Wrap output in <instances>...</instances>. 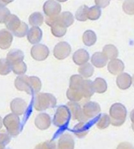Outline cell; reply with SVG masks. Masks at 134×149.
Segmentation results:
<instances>
[{
	"mask_svg": "<svg viewBox=\"0 0 134 149\" xmlns=\"http://www.w3.org/2000/svg\"><path fill=\"white\" fill-rule=\"evenodd\" d=\"M34 107L38 111H44L50 108H54L57 105V99L49 93H38L33 99Z\"/></svg>",
	"mask_w": 134,
	"mask_h": 149,
	"instance_id": "6da1fadb",
	"label": "cell"
},
{
	"mask_svg": "<svg viewBox=\"0 0 134 149\" xmlns=\"http://www.w3.org/2000/svg\"><path fill=\"white\" fill-rule=\"evenodd\" d=\"M127 111L125 106L122 103H116L110 107V123L114 126H120L125 121Z\"/></svg>",
	"mask_w": 134,
	"mask_h": 149,
	"instance_id": "7a4b0ae2",
	"label": "cell"
},
{
	"mask_svg": "<svg viewBox=\"0 0 134 149\" xmlns=\"http://www.w3.org/2000/svg\"><path fill=\"white\" fill-rule=\"evenodd\" d=\"M3 123L6 127L8 133L12 137H16L20 133L22 125L20 118L17 114L14 113L8 114L3 119Z\"/></svg>",
	"mask_w": 134,
	"mask_h": 149,
	"instance_id": "3957f363",
	"label": "cell"
},
{
	"mask_svg": "<svg viewBox=\"0 0 134 149\" xmlns=\"http://www.w3.org/2000/svg\"><path fill=\"white\" fill-rule=\"evenodd\" d=\"M71 114L68 106L61 105L57 108L54 115L53 123L58 128H65L68 126Z\"/></svg>",
	"mask_w": 134,
	"mask_h": 149,
	"instance_id": "277c9868",
	"label": "cell"
},
{
	"mask_svg": "<svg viewBox=\"0 0 134 149\" xmlns=\"http://www.w3.org/2000/svg\"><path fill=\"white\" fill-rule=\"evenodd\" d=\"M82 111L83 121H89L97 117L101 112V108L97 103L88 101L84 105Z\"/></svg>",
	"mask_w": 134,
	"mask_h": 149,
	"instance_id": "5b68a950",
	"label": "cell"
},
{
	"mask_svg": "<svg viewBox=\"0 0 134 149\" xmlns=\"http://www.w3.org/2000/svg\"><path fill=\"white\" fill-rule=\"evenodd\" d=\"M50 54L48 47L45 45L38 44L34 45L31 49V55L37 61H43L46 60Z\"/></svg>",
	"mask_w": 134,
	"mask_h": 149,
	"instance_id": "8992f818",
	"label": "cell"
},
{
	"mask_svg": "<svg viewBox=\"0 0 134 149\" xmlns=\"http://www.w3.org/2000/svg\"><path fill=\"white\" fill-rule=\"evenodd\" d=\"M72 49L66 42H60L54 49V56L58 60H63L70 56Z\"/></svg>",
	"mask_w": 134,
	"mask_h": 149,
	"instance_id": "52a82bcc",
	"label": "cell"
},
{
	"mask_svg": "<svg viewBox=\"0 0 134 149\" xmlns=\"http://www.w3.org/2000/svg\"><path fill=\"white\" fill-rule=\"evenodd\" d=\"M43 11L47 17H54L60 14L61 6L54 0H48L43 5Z\"/></svg>",
	"mask_w": 134,
	"mask_h": 149,
	"instance_id": "ba28073f",
	"label": "cell"
},
{
	"mask_svg": "<svg viewBox=\"0 0 134 149\" xmlns=\"http://www.w3.org/2000/svg\"><path fill=\"white\" fill-rule=\"evenodd\" d=\"M27 108V103L26 101L20 98H16L10 103V109L13 113L17 115H22L26 112Z\"/></svg>",
	"mask_w": 134,
	"mask_h": 149,
	"instance_id": "9c48e42d",
	"label": "cell"
},
{
	"mask_svg": "<svg viewBox=\"0 0 134 149\" xmlns=\"http://www.w3.org/2000/svg\"><path fill=\"white\" fill-rule=\"evenodd\" d=\"M15 86L19 91H24L28 94H31L29 76L22 75L16 78L15 81Z\"/></svg>",
	"mask_w": 134,
	"mask_h": 149,
	"instance_id": "30bf717a",
	"label": "cell"
},
{
	"mask_svg": "<svg viewBox=\"0 0 134 149\" xmlns=\"http://www.w3.org/2000/svg\"><path fill=\"white\" fill-rule=\"evenodd\" d=\"M13 37L12 33L6 29H1L0 31V49H7L11 45Z\"/></svg>",
	"mask_w": 134,
	"mask_h": 149,
	"instance_id": "8fae6325",
	"label": "cell"
},
{
	"mask_svg": "<svg viewBox=\"0 0 134 149\" xmlns=\"http://www.w3.org/2000/svg\"><path fill=\"white\" fill-rule=\"evenodd\" d=\"M52 123V120L50 115L46 113H40L35 119V125L40 130H46L50 128Z\"/></svg>",
	"mask_w": 134,
	"mask_h": 149,
	"instance_id": "7c38bea8",
	"label": "cell"
},
{
	"mask_svg": "<svg viewBox=\"0 0 134 149\" xmlns=\"http://www.w3.org/2000/svg\"><path fill=\"white\" fill-rule=\"evenodd\" d=\"M67 106L70 110L72 119L83 121V111L79 103L74 102V101H70L68 103Z\"/></svg>",
	"mask_w": 134,
	"mask_h": 149,
	"instance_id": "4fadbf2b",
	"label": "cell"
},
{
	"mask_svg": "<svg viewBox=\"0 0 134 149\" xmlns=\"http://www.w3.org/2000/svg\"><path fill=\"white\" fill-rule=\"evenodd\" d=\"M43 37L42 30L38 26H33L27 33V39L31 44L36 45L41 41Z\"/></svg>",
	"mask_w": 134,
	"mask_h": 149,
	"instance_id": "5bb4252c",
	"label": "cell"
},
{
	"mask_svg": "<svg viewBox=\"0 0 134 149\" xmlns=\"http://www.w3.org/2000/svg\"><path fill=\"white\" fill-rule=\"evenodd\" d=\"M58 149H75V141L70 134H64L59 138Z\"/></svg>",
	"mask_w": 134,
	"mask_h": 149,
	"instance_id": "9a60e30c",
	"label": "cell"
},
{
	"mask_svg": "<svg viewBox=\"0 0 134 149\" xmlns=\"http://www.w3.org/2000/svg\"><path fill=\"white\" fill-rule=\"evenodd\" d=\"M90 126H91V124L89 123V121H81L74 127L72 131L75 134L77 137L83 138L88 134Z\"/></svg>",
	"mask_w": 134,
	"mask_h": 149,
	"instance_id": "2e32d148",
	"label": "cell"
},
{
	"mask_svg": "<svg viewBox=\"0 0 134 149\" xmlns=\"http://www.w3.org/2000/svg\"><path fill=\"white\" fill-rule=\"evenodd\" d=\"M116 83L120 90H127L132 84V78L127 73H121L117 77Z\"/></svg>",
	"mask_w": 134,
	"mask_h": 149,
	"instance_id": "e0dca14e",
	"label": "cell"
},
{
	"mask_svg": "<svg viewBox=\"0 0 134 149\" xmlns=\"http://www.w3.org/2000/svg\"><path fill=\"white\" fill-rule=\"evenodd\" d=\"M90 56L86 50L81 49L77 50L75 52L72 56V60L74 63L77 65H83L87 63V62L89 61Z\"/></svg>",
	"mask_w": 134,
	"mask_h": 149,
	"instance_id": "ac0fdd59",
	"label": "cell"
},
{
	"mask_svg": "<svg viewBox=\"0 0 134 149\" xmlns=\"http://www.w3.org/2000/svg\"><path fill=\"white\" fill-rule=\"evenodd\" d=\"M124 70V63L119 59L111 60L108 65V70L111 74L117 75L122 73Z\"/></svg>",
	"mask_w": 134,
	"mask_h": 149,
	"instance_id": "d6986e66",
	"label": "cell"
},
{
	"mask_svg": "<svg viewBox=\"0 0 134 149\" xmlns=\"http://www.w3.org/2000/svg\"><path fill=\"white\" fill-rule=\"evenodd\" d=\"M74 21L75 19H74L73 15L70 12L66 11L57 16V22L56 23L58 22L61 24L63 26L68 28L74 23Z\"/></svg>",
	"mask_w": 134,
	"mask_h": 149,
	"instance_id": "ffe728a7",
	"label": "cell"
},
{
	"mask_svg": "<svg viewBox=\"0 0 134 149\" xmlns=\"http://www.w3.org/2000/svg\"><path fill=\"white\" fill-rule=\"evenodd\" d=\"M108 58L101 52H96L91 58L92 64L97 68H102L107 64Z\"/></svg>",
	"mask_w": 134,
	"mask_h": 149,
	"instance_id": "44dd1931",
	"label": "cell"
},
{
	"mask_svg": "<svg viewBox=\"0 0 134 149\" xmlns=\"http://www.w3.org/2000/svg\"><path fill=\"white\" fill-rule=\"evenodd\" d=\"M24 58V53L19 49H13L10 51L6 56V60L11 65L18 62L23 61Z\"/></svg>",
	"mask_w": 134,
	"mask_h": 149,
	"instance_id": "7402d4cb",
	"label": "cell"
},
{
	"mask_svg": "<svg viewBox=\"0 0 134 149\" xmlns=\"http://www.w3.org/2000/svg\"><path fill=\"white\" fill-rule=\"evenodd\" d=\"M81 90L85 99H89L93 95L95 90L93 88V83L90 80H85L81 85Z\"/></svg>",
	"mask_w": 134,
	"mask_h": 149,
	"instance_id": "603a6c76",
	"label": "cell"
},
{
	"mask_svg": "<svg viewBox=\"0 0 134 149\" xmlns=\"http://www.w3.org/2000/svg\"><path fill=\"white\" fill-rule=\"evenodd\" d=\"M5 24H6V28L13 33L20 26L22 22L16 15H10Z\"/></svg>",
	"mask_w": 134,
	"mask_h": 149,
	"instance_id": "cb8c5ba5",
	"label": "cell"
},
{
	"mask_svg": "<svg viewBox=\"0 0 134 149\" xmlns=\"http://www.w3.org/2000/svg\"><path fill=\"white\" fill-rule=\"evenodd\" d=\"M83 42L87 47L94 45L97 42V36L93 31L88 30L84 32L83 35Z\"/></svg>",
	"mask_w": 134,
	"mask_h": 149,
	"instance_id": "d4e9b609",
	"label": "cell"
},
{
	"mask_svg": "<svg viewBox=\"0 0 134 149\" xmlns=\"http://www.w3.org/2000/svg\"><path fill=\"white\" fill-rule=\"evenodd\" d=\"M29 84L31 95H34L38 93L42 87L40 80L36 76H29Z\"/></svg>",
	"mask_w": 134,
	"mask_h": 149,
	"instance_id": "484cf974",
	"label": "cell"
},
{
	"mask_svg": "<svg viewBox=\"0 0 134 149\" xmlns=\"http://www.w3.org/2000/svg\"><path fill=\"white\" fill-rule=\"evenodd\" d=\"M102 53L108 58V59L110 60L116 59L119 54L117 49L113 45H107L104 46Z\"/></svg>",
	"mask_w": 134,
	"mask_h": 149,
	"instance_id": "4316f807",
	"label": "cell"
},
{
	"mask_svg": "<svg viewBox=\"0 0 134 149\" xmlns=\"http://www.w3.org/2000/svg\"><path fill=\"white\" fill-rule=\"evenodd\" d=\"M93 88L95 92L97 93H104L107 90V83L104 79L97 78L93 82Z\"/></svg>",
	"mask_w": 134,
	"mask_h": 149,
	"instance_id": "83f0119b",
	"label": "cell"
},
{
	"mask_svg": "<svg viewBox=\"0 0 134 149\" xmlns=\"http://www.w3.org/2000/svg\"><path fill=\"white\" fill-rule=\"evenodd\" d=\"M52 33L57 38H62L66 35L67 32V27L60 23H56L51 26Z\"/></svg>",
	"mask_w": 134,
	"mask_h": 149,
	"instance_id": "f1b7e54d",
	"label": "cell"
},
{
	"mask_svg": "<svg viewBox=\"0 0 134 149\" xmlns=\"http://www.w3.org/2000/svg\"><path fill=\"white\" fill-rule=\"evenodd\" d=\"M66 95L70 101H74V102L81 101L84 97L81 90H72L70 88H69L67 91Z\"/></svg>",
	"mask_w": 134,
	"mask_h": 149,
	"instance_id": "f546056e",
	"label": "cell"
},
{
	"mask_svg": "<svg viewBox=\"0 0 134 149\" xmlns=\"http://www.w3.org/2000/svg\"><path fill=\"white\" fill-rule=\"evenodd\" d=\"M29 24L32 26H40L44 22V17L40 13L35 12L29 16Z\"/></svg>",
	"mask_w": 134,
	"mask_h": 149,
	"instance_id": "4dcf8cb0",
	"label": "cell"
},
{
	"mask_svg": "<svg viewBox=\"0 0 134 149\" xmlns=\"http://www.w3.org/2000/svg\"><path fill=\"white\" fill-rule=\"evenodd\" d=\"M78 72L81 76L87 79V78H89L92 76L94 73V68L92 65L87 63L86 64L81 65V67H79V70H78Z\"/></svg>",
	"mask_w": 134,
	"mask_h": 149,
	"instance_id": "1f68e13d",
	"label": "cell"
},
{
	"mask_svg": "<svg viewBox=\"0 0 134 149\" xmlns=\"http://www.w3.org/2000/svg\"><path fill=\"white\" fill-rule=\"evenodd\" d=\"M84 80L83 77L79 75H73L70 80V88L72 90H81V85Z\"/></svg>",
	"mask_w": 134,
	"mask_h": 149,
	"instance_id": "d6a6232c",
	"label": "cell"
},
{
	"mask_svg": "<svg viewBox=\"0 0 134 149\" xmlns=\"http://www.w3.org/2000/svg\"><path fill=\"white\" fill-rule=\"evenodd\" d=\"M89 8L86 5L79 7L75 13V17L78 21L86 22L88 18V12Z\"/></svg>",
	"mask_w": 134,
	"mask_h": 149,
	"instance_id": "836d02e7",
	"label": "cell"
},
{
	"mask_svg": "<svg viewBox=\"0 0 134 149\" xmlns=\"http://www.w3.org/2000/svg\"><path fill=\"white\" fill-rule=\"evenodd\" d=\"M110 123H110V118L109 116L106 114H102L97 120V126L99 129L102 130L108 127Z\"/></svg>",
	"mask_w": 134,
	"mask_h": 149,
	"instance_id": "e575fe53",
	"label": "cell"
},
{
	"mask_svg": "<svg viewBox=\"0 0 134 149\" xmlns=\"http://www.w3.org/2000/svg\"><path fill=\"white\" fill-rule=\"evenodd\" d=\"M11 67L13 72L17 75H24L27 70V65L23 61L16 63L15 64L12 65Z\"/></svg>",
	"mask_w": 134,
	"mask_h": 149,
	"instance_id": "d590c367",
	"label": "cell"
},
{
	"mask_svg": "<svg viewBox=\"0 0 134 149\" xmlns=\"http://www.w3.org/2000/svg\"><path fill=\"white\" fill-rule=\"evenodd\" d=\"M101 15V10L98 6H94L89 8L88 12V18L90 20H97Z\"/></svg>",
	"mask_w": 134,
	"mask_h": 149,
	"instance_id": "8d00e7d4",
	"label": "cell"
},
{
	"mask_svg": "<svg viewBox=\"0 0 134 149\" xmlns=\"http://www.w3.org/2000/svg\"><path fill=\"white\" fill-rule=\"evenodd\" d=\"M12 67L10 63L5 58L0 59V74L5 76L11 72Z\"/></svg>",
	"mask_w": 134,
	"mask_h": 149,
	"instance_id": "74e56055",
	"label": "cell"
},
{
	"mask_svg": "<svg viewBox=\"0 0 134 149\" xmlns=\"http://www.w3.org/2000/svg\"><path fill=\"white\" fill-rule=\"evenodd\" d=\"M122 9L127 15H134V0H125L122 4Z\"/></svg>",
	"mask_w": 134,
	"mask_h": 149,
	"instance_id": "f35d334b",
	"label": "cell"
},
{
	"mask_svg": "<svg viewBox=\"0 0 134 149\" xmlns=\"http://www.w3.org/2000/svg\"><path fill=\"white\" fill-rule=\"evenodd\" d=\"M28 31H29L28 25H27L25 22H22L21 25L20 26L19 28L17 29V31L13 33V35L18 38H23L27 35Z\"/></svg>",
	"mask_w": 134,
	"mask_h": 149,
	"instance_id": "ab89813d",
	"label": "cell"
},
{
	"mask_svg": "<svg viewBox=\"0 0 134 149\" xmlns=\"http://www.w3.org/2000/svg\"><path fill=\"white\" fill-rule=\"evenodd\" d=\"M34 149H57V146L54 141H47L38 144Z\"/></svg>",
	"mask_w": 134,
	"mask_h": 149,
	"instance_id": "60d3db41",
	"label": "cell"
},
{
	"mask_svg": "<svg viewBox=\"0 0 134 149\" xmlns=\"http://www.w3.org/2000/svg\"><path fill=\"white\" fill-rule=\"evenodd\" d=\"M10 15L11 14H10V10L8 8L0 6V23H6V22Z\"/></svg>",
	"mask_w": 134,
	"mask_h": 149,
	"instance_id": "b9f144b4",
	"label": "cell"
},
{
	"mask_svg": "<svg viewBox=\"0 0 134 149\" xmlns=\"http://www.w3.org/2000/svg\"><path fill=\"white\" fill-rule=\"evenodd\" d=\"M10 141V137L5 132H0V146L6 147Z\"/></svg>",
	"mask_w": 134,
	"mask_h": 149,
	"instance_id": "7bdbcfd3",
	"label": "cell"
},
{
	"mask_svg": "<svg viewBox=\"0 0 134 149\" xmlns=\"http://www.w3.org/2000/svg\"><path fill=\"white\" fill-rule=\"evenodd\" d=\"M96 6L99 8H104L107 7L110 4V0H95Z\"/></svg>",
	"mask_w": 134,
	"mask_h": 149,
	"instance_id": "ee69618b",
	"label": "cell"
},
{
	"mask_svg": "<svg viewBox=\"0 0 134 149\" xmlns=\"http://www.w3.org/2000/svg\"><path fill=\"white\" fill-rule=\"evenodd\" d=\"M117 149H134V147L128 142H122L117 146Z\"/></svg>",
	"mask_w": 134,
	"mask_h": 149,
	"instance_id": "f6af8a7d",
	"label": "cell"
},
{
	"mask_svg": "<svg viewBox=\"0 0 134 149\" xmlns=\"http://www.w3.org/2000/svg\"><path fill=\"white\" fill-rule=\"evenodd\" d=\"M13 1L14 0H0V6L4 7L6 5H8V3L13 2Z\"/></svg>",
	"mask_w": 134,
	"mask_h": 149,
	"instance_id": "bcb514c9",
	"label": "cell"
},
{
	"mask_svg": "<svg viewBox=\"0 0 134 149\" xmlns=\"http://www.w3.org/2000/svg\"><path fill=\"white\" fill-rule=\"evenodd\" d=\"M130 119H131L132 122L131 128L134 131V109L131 112V113H130Z\"/></svg>",
	"mask_w": 134,
	"mask_h": 149,
	"instance_id": "7dc6e473",
	"label": "cell"
},
{
	"mask_svg": "<svg viewBox=\"0 0 134 149\" xmlns=\"http://www.w3.org/2000/svg\"><path fill=\"white\" fill-rule=\"evenodd\" d=\"M2 126H3V121L2 119H1V117H0V129L2 128Z\"/></svg>",
	"mask_w": 134,
	"mask_h": 149,
	"instance_id": "c3c4849f",
	"label": "cell"
},
{
	"mask_svg": "<svg viewBox=\"0 0 134 149\" xmlns=\"http://www.w3.org/2000/svg\"><path fill=\"white\" fill-rule=\"evenodd\" d=\"M59 2H66V1H68V0H57Z\"/></svg>",
	"mask_w": 134,
	"mask_h": 149,
	"instance_id": "681fc988",
	"label": "cell"
},
{
	"mask_svg": "<svg viewBox=\"0 0 134 149\" xmlns=\"http://www.w3.org/2000/svg\"><path fill=\"white\" fill-rule=\"evenodd\" d=\"M132 84H133V87H134V74H133V77H132Z\"/></svg>",
	"mask_w": 134,
	"mask_h": 149,
	"instance_id": "f907efd6",
	"label": "cell"
},
{
	"mask_svg": "<svg viewBox=\"0 0 134 149\" xmlns=\"http://www.w3.org/2000/svg\"><path fill=\"white\" fill-rule=\"evenodd\" d=\"M5 148H6V147H4V146H0V149H5Z\"/></svg>",
	"mask_w": 134,
	"mask_h": 149,
	"instance_id": "816d5d0a",
	"label": "cell"
}]
</instances>
